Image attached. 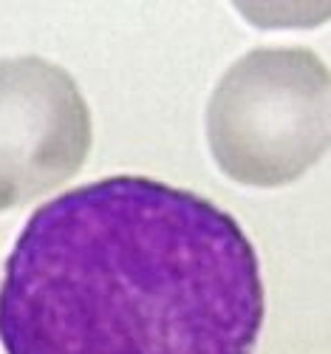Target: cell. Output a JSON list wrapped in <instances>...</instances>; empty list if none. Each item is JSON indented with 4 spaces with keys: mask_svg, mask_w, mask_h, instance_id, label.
I'll use <instances>...</instances> for the list:
<instances>
[{
    "mask_svg": "<svg viewBox=\"0 0 331 354\" xmlns=\"http://www.w3.org/2000/svg\"><path fill=\"white\" fill-rule=\"evenodd\" d=\"M263 317L244 227L147 176H108L40 204L0 283L6 354H252Z\"/></svg>",
    "mask_w": 331,
    "mask_h": 354,
    "instance_id": "6da1fadb",
    "label": "cell"
},
{
    "mask_svg": "<svg viewBox=\"0 0 331 354\" xmlns=\"http://www.w3.org/2000/svg\"><path fill=\"white\" fill-rule=\"evenodd\" d=\"M207 145L244 187H283L328 147V71L309 48H252L207 102Z\"/></svg>",
    "mask_w": 331,
    "mask_h": 354,
    "instance_id": "7a4b0ae2",
    "label": "cell"
},
{
    "mask_svg": "<svg viewBox=\"0 0 331 354\" xmlns=\"http://www.w3.org/2000/svg\"><path fill=\"white\" fill-rule=\"evenodd\" d=\"M91 139V111L66 68L35 54L0 60V213L74 179Z\"/></svg>",
    "mask_w": 331,
    "mask_h": 354,
    "instance_id": "3957f363",
    "label": "cell"
}]
</instances>
